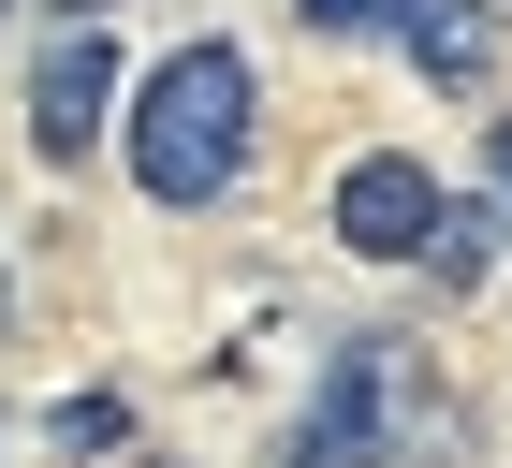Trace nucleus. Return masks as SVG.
Segmentation results:
<instances>
[{"label": "nucleus", "instance_id": "obj_3", "mask_svg": "<svg viewBox=\"0 0 512 468\" xmlns=\"http://www.w3.org/2000/svg\"><path fill=\"white\" fill-rule=\"evenodd\" d=\"M395 410H410L395 337H381V351H337V395L293 425V468H381V454H395Z\"/></svg>", "mask_w": 512, "mask_h": 468}, {"label": "nucleus", "instance_id": "obj_6", "mask_svg": "<svg viewBox=\"0 0 512 468\" xmlns=\"http://www.w3.org/2000/svg\"><path fill=\"white\" fill-rule=\"evenodd\" d=\"M410 15H425V0H308V30H337V44L352 30H410Z\"/></svg>", "mask_w": 512, "mask_h": 468}, {"label": "nucleus", "instance_id": "obj_4", "mask_svg": "<svg viewBox=\"0 0 512 468\" xmlns=\"http://www.w3.org/2000/svg\"><path fill=\"white\" fill-rule=\"evenodd\" d=\"M425 234H439V191H425V161H352L337 176V249H366V264H425Z\"/></svg>", "mask_w": 512, "mask_h": 468}, {"label": "nucleus", "instance_id": "obj_7", "mask_svg": "<svg viewBox=\"0 0 512 468\" xmlns=\"http://www.w3.org/2000/svg\"><path fill=\"white\" fill-rule=\"evenodd\" d=\"M498 191H512V117H498Z\"/></svg>", "mask_w": 512, "mask_h": 468}, {"label": "nucleus", "instance_id": "obj_1", "mask_svg": "<svg viewBox=\"0 0 512 468\" xmlns=\"http://www.w3.org/2000/svg\"><path fill=\"white\" fill-rule=\"evenodd\" d=\"M132 191L147 205H220L249 161V59L235 44H176L147 88H132Z\"/></svg>", "mask_w": 512, "mask_h": 468}, {"label": "nucleus", "instance_id": "obj_5", "mask_svg": "<svg viewBox=\"0 0 512 468\" xmlns=\"http://www.w3.org/2000/svg\"><path fill=\"white\" fill-rule=\"evenodd\" d=\"M410 59H425L439 88H483L498 74V15H483V0H425V15H410Z\"/></svg>", "mask_w": 512, "mask_h": 468}, {"label": "nucleus", "instance_id": "obj_2", "mask_svg": "<svg viewBox=\"0 0 512 468\" xmlns=\"http://www.w3.org/2000/svg\"><path fill=\"white\" fill-rule=\"evenodd\" d=\"M103 117H118V30L74 15V30L30 59V147H44V161H88V147H103Z\"/></svg>", "mask_w": 512, "mask_h": 468}]
</instances>
